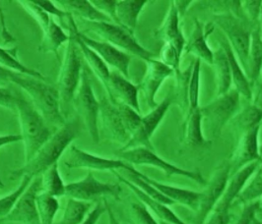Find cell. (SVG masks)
<instances>
[{
	"mask_svg": "<svg viewBox=\"0 0 262 224\" xmlns=\"http://www.w3.org/2000/svg\"><path fill=\"white\" fill-rule=\"evenodd\" d=\"M180 15L174 5H170L169 13L162 27L156 32V37L164 40L165 43H170L180 55L184 52L185 40L179 23Z\"/></svg>",
	"mask_w": 262,
	"mask_h": 224,
	"instance_id": "23",
	"label": "cell"
},
{
	"mask_svg": "<svg viewBox=\"0 0 262 224\" xmlns=\"http://www.w3.org/2000/svg\"><path fill=\"white\" fill-rule=\"evenodd\" d=\"M194 29L188 41L184 45V51L186 53H192L196 55L198 59H203L209 64H213V53L210 49L206 36L203 33V28L201 24L195 20Z\"/></svg>",
	"mask_w": 262,
	"mask_h": 224,
	"instance_id": "31",
	"label": "cell"
},
{
	"mask_svg": "<svg viewBox=\"0 0 262 224\" xmlns=\"http://www.w3.org/2000/svg\"><path fill=\"white\" fill-rule=\"evenodd\" d=\"M230 179V163L223 162L214 173L206 189L201 192V198L197 207L195 224H203L210 213L222 198Z\"/></svg>",
	"mask_w": 262,
	"mask_h": 224,
	"instance_id": "11",
	"label": "cell"
},
{
	"mask_svg": "<svg viewBox=\"0 0 262 224\" xmlns=\"http://www.w3.org/2000/svg\"><path fill=\"white\" fill-rule=\"evenodd\" d=\"M70 36L66 35L62 28L52 18L48 28L42 31V40L39 45V51L42 53H54L56 57L59 58L58 49L63 43L68 42Z\"/></svg>",
	"mask_w": 262,
	"mask_h": 224,
	"instance_id": "30",
	"label": "cell"
},
{
	"mask_svg": "<svg viewBox=\"0 0 262 224\" xmlns=\"http://www.w3.org/2000/svg\"><path fill=\"white\" fill-rule=\"evenodd\" d=\"M146 0H121L117 2V25L134 34L139 14L143 9Z\"/></svg>",
	"mask_w": 262,
	"mask_h": 224,
	"instance_id": "26",
	"label": "cell"
},
{
	"mask_svg": "<svg viewBox=\"0 0 262 224\" xmlns=\"http://www.w3.org/2000/svg\"><path fill=\"white\" fill-rule=\"evenodd\" d=\"M107 98L113 104L125 105L140 113L138 101V87L133 85L118 72L111 73L108 82Z\"/></svg>",
	"mask_w": 262,
	"mask_h": 224,
	"instance_id": "20",
	"label": "cell"
},
{
	"mask_svg": "<svg viewBox=\"0 0 262 224\" xmlns=\"http://www.w3.org/2000/svg\"><path fill=\"white\" fill-rule=\"evenodd\" d=\"M64 8L67 13L75 14L79 16L83 21L86 22H107L112 23L113 21L100 10H98L91 1L88 0H59L55 1Z\"/></svg>",
	"mask_w": 262,
	"mask_h": 224,
	"instance_id": "25",
	"label": "cell"
},
{
	"mask_svg": "<svg viewBox=\"0 0 262 224\" xmlns=\"http://www.w3.org/2000/svg\"><path fill=\"white\" fill-rule=\"evenodd\" d=\"M262 111L254 106H249L241 110L232 118V123L238 138L256 126L261 125Z\"/></svg>",
	"mask_w": 262,
	"mask_h": 224,
	"instance_id": "33",
	"label": "cell"
},
{
	"mask_svg": "<svg viewBox=\"0 0 262 224\" xmlns=\"http://www.w3.org/2000/svg\"><path fill=\"white\" fill-rule=\"evenodd\" d=\"M242 5L244 12L249 16L252 21H257L261 16L262 1H246Z\"/></svg>",
	"mask_w": 262,
	"mask_h": 224,
	"instance_id": "46",
	"label": "cell"
},
{
	"mask_svg": "<svg viewBox=\"0 0 262 224\" xmlns=\"http://www.w3.org/2000/svg\"><path fill=\"white\" fill-rule=\"evenodd\" d=\"M260 208H262V201H260Z\"/></svg>",
	"mask_w": 262,
	"mask_h": 224,
	"instance_id": "57",
	"label": "cell"
},
{
	"mask_svg": "<svg viewBox=\"0 0 262 224\" xmlns=\"http://www.w3.org/2000/svg\"><path fill=\"white\" fill-rule=\"evenodd\" d=\"M73 104L84 119V123L86 124L93 142L98 144L100 142V101H98L95 96L89 77V69L86 65H83L81 79L73 99Z\"/></svg>",
	"mask_w": 262,
	"mask_h": 224,
	"instance_id": "6",
	"label": "cell"
},
{
	"mask_svg": "<svg viewBox=\"0 0 262 224\" xmlns=\"http://www.w3.org/2000/svg\"><path fill=\"white\" fill-rule=\"evenodd\" d=\"M159 224H170L169 222H165V221H161V220H158Z\"/></svg>",
	"mask_w": 262,
	"mask_h": 224,
	"instance_id": "55",
	"label": "cell"
},
{
	"mask_svg": "<svg viewBox=\"0 0 262 224\" xmlns=\"http://www.w3.org/2000/svg\"><path fill=\"white\" fill-rule=\"evenodd\" d=\"M121 191L122 189L119 184L101 182L95 178L92 171H89L83 179L66 184V196L90 203L106 196L119 200Z\"/></svg>",
	"mask_w": 262,
	"mask_h": 224,
	"instance_id": "10",
	"label": "cell"
},
{
	"mask_svg": "<svg viewBox=\"0 0 262 224\" xmlns=\"http://www.w3.org/2000/svg\"><path fill=\"white\" fill-rule=\"evenodd\" d=\"M11 83L20 87L31 96V103L48 124L59 128L66 124V117L61 112L59 93L56 88L46 83V81L20 73L14 77Z\"/></svg>",
	"mask_w": 262,
	"mask_h": 224,
	"instance_id": "2",
	"label": "cell"
},
{
	"mask_svg": "<svg viewBox=\"0 0 262 224\" xmlns=\"http://www.w3.org/2000/svg\"><path fill=\"white\" fill-rule=\"evenodd\" d=\"M86 24L90 32L100 36L104 41L118 47V49L121 48L132 53L146 62L153 59L154 53L144 48L134 38V34L124 28L107 22H86Z\"/></svg>",
	"mask_w": 262,
	"mask_h": 224,
	"instance_id": "7",
	"label": "cell"
},
{
	"mask_svg": "<svg viewBox=\"0 0 262 224\" xmlns=\"http://www.w3.org/2000/svg\"><path fill=\"white\" fill-rule=\"evenodd\" d=\"M33 177L31 176H23L21 179V182L16 190H14L12 193L9 195L0 198V220L3 219L6 215L10 213V211L13 210L17 201L22 196V194L25 192L28 186L32 182Z\"/></svg>",
	"mask_w": 262,
	"mask_h": 224,
	"instance_id": "38",
	"label": "cell"
},
{
	"mask_svg": "<svg viewBox=\"0 0 262 224\" xmlns=\"http://www.w3.org/2000/svg\"><path fill=\"white\" fill-rule=\"evenodd\" d=\"M41 191V177L36 176L28 186L25 192L17 201L13 210L3 219L4 222L21 224H41L37 209V196Z\"/></svg>",
	"mask_w": 262,
	"mask_h": 224,
	"instance_id": "14",
	"label": "cell"
},
{
	"mask_svg": "<svg viewBox=\"0 0 262 224\" xmlns=\"http://www.w3.org/2000/svg\"><path fill=\"white\" fill-rule=\"evenodd\" d=\"M115 172L116 176L119 179V181L121 183L126 185L131 191L137 196V198L142 202V204L144 205L145 207L157 216L158 220L169 222L170 224H187L186 222H184L183 219H181L173 211H171L169 208V206L159 203L157 201L148 197L144 192H142L138 187H136L133 183H131L129 180H127L126 178H124L123 176H121L117 172Z\"/></svg>",
	"mask_w": 262,
	"mask_h": 224,
	"instance_id": "21",
	"label": "cell"
},
{
	"mask_svg": "<svg viewBox=\"0 0 262 224\" xmlns=\"http://www.w3.org/2000/svg\"><path fill=\"white\" fill-rule=\"evenodd\" d=\"M105 212H106L105 204L104 203L102 204L101 202H99L96 204V206L93 209H91V211H89V213L87 214V216L81 224H97L100 217Z\"/></svg>",
	"mask_w": 262,
	"mask_h": 224,
	"instance_id": "47",
	"label": "cell"
},
{
	"mask_svg": "<svg viewBox=\"0 0 262 224\" xmlns=\"http://www.w3.org/2000/svg\"><path fill=\"white\" fill-rule=\"evenodd\" d=\"M259 154H260V160L262 161V145L259 146Z\"/></svg>",
	"mask_w": 262,
	"mask_h": 224,
	"instance_id": "54",
	"label": "cell"
},
{
	"mask_svg": "<svg viewBox=\"0 0 262 224\" xmlns=\"http://www.w3.org/2000/svg\"><path fill=\"white\" fill-rule=\"evenodd\" d=\"M22 141V138L20 135H3L0 136V147L4 145L13 144Z\"/></svg>",
	"mask_w": 262,
	"mask_h": 224,
	"instance_id": "50",
	"label": "cell"
},
{
	"mask_svg": "<svg viewBox=\"0 0 262 224\" xmlns=\"http://www.w3.org/2000/svg\"><path fill=\"white\" fill-rule=\"evenodd\" d=\"M238 106L239 93L233 90L209 105L200 107L203 134L206 133L210 138L218 137L224 126L235 116Z\"/></svg>",
	"mask_w": 262,
	"mask_h": 224,
	"instance_id": "5",
	"label": "cell"
},
{
	"mask_svg": "<svg viewBox=\"0 0 262 224\" xmlns=\"http://www.w3.org/2000/svg\"><path fill=\"white\" fill-rule=\"evenodd\" d=\"M118 159L130 164V165H148L160 168L168 175H180L185 178H189L200 185H206L207 182L201 176L200 173L185 170L180 168L165 159L157 156L154 151L146 147H135L129 150H120L118 152Z\"/></svg>",
	"mask_w": 262,
	"mask_h": 224,
	"instance_id": "8",
	"label": "cell"
},
{
	"mask_svg": "<svg viewBox=\"0 0 262 224\" xmlns=\"http://www.w3.org/2000/svg\"><path fill=\"white\" fill-rule=\"evenodd\" d=\"M260 209V201H255L245 205L239 215L232 224H252L257 211Z\"/></svg>",
	"mask_w": 262,
	"mask_h": 224,
	"instance_id": "42",
	"label": "cell"
},
{
	"mask_svg": "<svg viewBox=\"0 0 262 224\" xmlns=\"http://www.w3.org/2000/svg\"><path fill=\"white\" fill-rule=\"evenodd\" d=\"M104 204H105L106 212H107V215H108V224H120V222L118 220V218L116 217L115 212L113 211L111 206L108 205V203L106 202L105 198H104Z\"/></svg>",
	"mask_w": 262,
	"mask_h": 224,
	"instance_id": "52",
	"label": "cell"
},
{
	"mask_svg": "<svg viewBox=\"0 0 262 224\" xmlns=\"http://www.w3.org/2000/svg\"><path fill=\"white\" fill-rule=\"evenodd\" d=\"M82 130L80 119L73 118L66 122L49 141L39 148L37 155L25 163L22 167L10 173V179H22L23 176L36 177L41 175L53 164L58 163V159L66 148L78 137Z\"/></svg>",
	"mask_w": 262,
	"mask_h": 224,
	"instance_id": "1",
	"label": "cell"
},
{
	"mask_svg": "<svg viewBox=\"0 0 262 224\" xmlns=\"http://www.w3.org/2000/svg\"><path fill=\"white\" fill-rule=\"evenodd\" d=\"M126 179L129 180L131 183H133L136 187H138L142 192H144L148 197L157 201L159 203L165 204L167 206H170V205L173 204L169 198L165 197L154 186L149 184L147 181H145L143 178H141L138 175V171L136 169H134L133 171L129 172L128 178H126Z\"/></svg>",
	"mask_w": 262,
	"mask_h": 224,
	"instance_id": "39",
	"label": "cell"
},
{
	"mask_svg": "<svg viewBox=\"0 0 262 224\" xmlns=\"http://www.w3.org/2000/svg\"><path fill=\"white\" fill-rule=\"evenodd\" d=\"M170 105V98H165L160 105L153 108L147 115L143 116L136 131L131 136L128 143L121 150H129L135 147H146L154 151L151 138L156 131L161 121L164 118Z\"/></svg>",
	"mask_w": 262,
	"mask_h": 224,
	"instance_id": "16",
	"label": "cell"
},
{
	"mask_svg": "<svg viewBox=\"0 0 262 224\" xmlns=\"http://www.w3.org/2000/svg\"><path fill=\"white\" fill-rule=\"evenodd\" d=\"M37 209L41 224H54V218L59 210L57 198L40 191L37 196Z\"/></svg>",
	"mask_w": 262,
	"mask_h": 224,
	"instance_id": "37",
	"label": "cell"
},
{
	"mask_svg": "<svg viewBox=\"0 0 262 224\" xmlns=\"http://www.w3.org/2000/svg\"><path fill=\"white\" fill-rule=\"evenodd\" d=\"M231 214L230 211H213L203 224H230Z\"/></svg>",
	"mask_w": 262,
	"mask_h": 224,
	"instance_id": "48",
	"label": "cell"
},
{
	"mask_svg": "<svg viewBox=\"0 0 262 224\" xmlns=\"http://www.w3.org/2000/svg\"><path fill=\"white\" fill-rule=\"evenodd\" d=\"M215 66L217 83H218V95L221 96L230 92L232 84L231 68L228 56L223 47L213 53V64Z\"/></svg>",
	"mask_w": 262,
	"mask_h": 224,
	"instance_id": "32",
	"label": "cell"
},
{
	"mask_svg": "<svg viewBox=\"0 0 262 224\" xmlns=\"http://www.w3.org/2000/svg\"><path fill=\"white\" fill-rule=\"evenodd\" d=\"M17 74V72L0 65V85H6L8 83H11Z\"/></svg>",
	"mask_w": 262,
	"mask_h": 224,
	"instance_id": "49",
	"label": "cell"
},
{
	"mask_svg": "<svg viewBox=\"0 0 262 224\" xmlns=\"http://www.w3.org/2000/svg\"><path fill=\"white\" fill-rule=\"evenodd\" d=\"M117 2L116 0H92L93 5L106 15L115 24L117 23Z\"/></svg>",
	"mask_w": 262,
	"mask_h": 224,
	"instance_id": "43",
	"label": "cell"
},
{
	"mask_svg": "<svg viewBox=\"0 0 262 224\" xmlns=\"http://www.w3.org/2000/svg\"><path fill=\"white\" fill-rule=\"evenodd\" d=\"M0 224H2V221H1V220H0Z\"/></svg>",
	"mask_w": 262,
	"mask_h": 224,
	"instance_id": "58",
	"label": "cell"
},
{
	"mask_svg": "<svg viewBox=\"0 0 262 224\" xmlns=\"http://www.w3.org/2000/svg\"><path fill=\"white\" fill-rule=\"evenodd\" d=\"M260 74H262V67H261V72H260Z\"/></svg>",
	"mask_w": 262,
	"mask_h": 224,
	"instance_id": "59",
	"label": "cell"
},
{
	"mask_svg": "<svg viewBox=\"0 0 262 224\" xmlns=\"http://www.w3.org/2000/svg\"><path fill=\"white\" fill-rule=\"evenodd\" d=\"M223 48L226 52V54L229 59L230 63V68H231V75H232V82L234 83L236 87V91L239 94L244 95L248 99L252 98V91H251V86L249 83V79L243 69L241 66L239 62L236 59V55L231 48L230 43L228 42L227 39H224Z\"/></svg>",
	"mask_w": 262,
	"mask_h": 224,
	"instance_id": "28",
	"label": "cell"
},
{
	"mask_svg": "<svg viewBox=\"0 0 262 224\" xmlns=\"http://www.w3.org/2000/svg\"><path fill=\"white\" fill-rule=\"evenodd\" d=\"M131 216L134 224H159V221L143 204H132Z\"/></svg>",
	"mask_w": 262,
	"mask_h": 224,
	"instance_id": "41",
	"label": "cell"
},
{
	"mask_svg": "<svg viewBox=\"0 0 262 224\" xmlns=\"http://www.w3.org/2000/svg\"><path fill=\"white\" fill-rule=\"evenodd\" d=\"M138 175L141 178H143L149 184L154 186L165 197L169 198L173 204L178 203L196 211L199 200L201 198V192H194L191 190L174 187L171 185L163 184L154 179H151L150 177L146 176L141 172L138 171Z\"/></svg>",
	"mask_w": 262,
	"mask_h": 224,
	"instance_id": "22",
	"label": "cell"
},
{
	"mask_svg": "<svg viewBox=\"0 0 262 224\" xmlns=\"http://www.w3.org/2000/svg\"><path fill=\"white\" fill-rule=\"evenodd\" d=\"M252 224H262V221H260L259 219H257L256 216H255L254 219H253V221H252Z\"/></svg>",
	"mask_w": 262,
	"mask_h": 224,
	"instance_id": "53",
	"label": "cell"
},
{
	"mask_svg": "<svg viewBox=\"0 0 262 224\" xmlns=\"http://www.w3.org/2000/svg\"><path fill=\"white\" fill-rule=\"evenodd\" d=\"M0 65L15 71L17 73L27 75L36 79L41 80V81H46L43 75L39 73V71L25 66L20 62L17 56L16 47H12V48L0 47Z\"/></svg>",
	"mask_w": 262,
	"mask_h": 224,
	"instance_id": "34",
	"label": "cell"
},
{
	"mask_svg": "<svg viewBox=\"0 0 262 224\" xmlns=\"http://www.w3.org/2000/svg\"><path fill=\"white\" fill-rule=\"evenodd\" d=\"M99 123H101L102 131L110 141L125 145L130 140V132L118 104H113L107 96L100 101Z\"/></svg>",
	"mask_w": 262,
	"mask_h": 224,
	"instance_id": "13",
	"label": "cell"
},
{
	"mask_svg": "<svg viewBox=\"0 0 262 224\" xmlns=\"http://www.w3.org/2000/svg\"><path fill=\"white\" fill-rule=\"evenodd\" d=\"M199 74H200V59H196L194 65L192 66V71L188 84L187 91V112L198 108V98H199Z\"/></svg>",
	"mask_w": 262,
	"mask_h": 224,
	"instance_id": "40",
	"label": "cell"
},
{
	"mask_svg": "<svg viewBox=\"0 0 262 224\" xmlns=\"http://www.w3.org/2000/svg\"><path fill=\"white\" fill-rule=\"evenodd\" d=\"M69 36L70 39L67 42L64 57L61 62L56 88L59 93L61 112L64 117L67 116L70 105L73 103L83 69L81 53L75 37L72 33Z\"/></svg>",
	"mask_w": 262,
	"mask_h": 224,
	"instance_id": "4",
	"label": "cell"
},
{
	"mask_svg": "<svg viewBox=\"0 0 262 224\" xmlns=\"http://www.w3.org/2000/svg\"><path fill=\"white\" fill-rule=\"evenodd\" d=\"M173 70L171 68L160 60L151 59L147 62V71L143 81L138 86V90L143 93L149 107L155 108L158 106L155 102V95L162 83L170 76Z\"/></svg>",
	"mask_w": 262,
	"mask_h": 224,
	"instance_id": "18",
	"label": "cell"
},
{
	"mask_svg": "<svg viewBox=\"0 0 262 224\" xmlns=\"http://www.w3.org/2000/svg\"><path fill=\"white\" fill-rule=\"evenodd\" d=\"M41 191L52 195L55 198L66 196V184L60 175L58 163L53 164L41 175Z\"/></svg>",
	"mask_w": 262,
	"mask_h": 224,
	"instance_id": "35",
	"label": "cell"
},
{
	"mask_svg": "<svg viewBox=\"0 0 262 224\" xmlns=\"http://www.w3.org/2000/svg\"><path fill=\"white\" fill-rule=\"evenodd\" d=\"M70 29H71V33L75 37V40L78 44L81 55L84 57V60L86 61L87 68L92 71L93 73L95 74V76L103 84L105 92H107L108 91V82H110V77H111V73H112L108 69V66L105 64V61L93 51L92 48H90L88 45H86L82 40L79 39L73 30V27L71 25V23H70Z\"/></svg>",
	"mask_w": 262,
	"mask_h": 224,
	"instance_id": "24",
	"label": "cell"
},
{
	"mask_svg": "<svg viewBox=\"0 0 262 224\" xmlns=\"http://www.w3.org/2000/svg\"><path fill=\"white\" fill-rule=\"evenodd\" d=\"M0 106L16 111L17 92H13L8 88L0 87Z\"/></svg>",
	"mask_w": 262,
	"mask_h": 224,
	"instance_id": "44",
	"label": "cell"
},
{
	"mask_svg": "<svg viewBox=\"0 0 262 224\" xmlns=\"http://www.w3.org/2000/svg\"><path fill=\"white\" fill-rule=\"evenodd\" d=\"M73 27V30L80 40H82L86 45L92 48L95 53H97L104 61L107 66L114 67L120 73L123 77L127 78L129 75V63H130V56L127 53H123L122 51L118 49V47L100 40H94L92 38L86 36L83 33H80L77 30V25L74 23L72 15L68 13L67 17Z\"/></svg>",
	"mask_w": 262,
	"mask_h": 224,
	"instance_id": "15",
	"label": "cell"
},
{
	"mask_svg": "<svg viewBox=\"0 0 262 224\" xmlns=\"http://www.w3.org/2000/svg\"><path fill=\"white\" fill-rule=\"evenodd\" d=\"M262 67V38L260 27H256L255 30L251 32L250 47H249V60L247 75L249 79L250 86L255 83L260 76Z\"/></svg>",
	"mask_w": 262,
	"mask_h": 224,
	"instance_id": "29",
	"label": "cell"
},
{
	"mask_svg": "<svg viewBox=\"0 0 262 224\" xmlns=\"http://www.w3.org/2000/svg\"><path fill=\"white\" fill-rule=\"evenodd\" d=\"M34 1L39 7H40L43 11H46L49 15L50 14L54 15L55 17H57L59 19L68 17V13L66 12L64 10L59 9L58 7H56L53 1H50V0H34Z\"/></svg>",
	"mask_w": 262,
	"mask_h": 224,
	"instance_id": "45",
	"label": "cell"
},
{
	"mask_svg": "<svg viewBox=\"0 0 262 224\" xmlns=\"http://www.w3.org/2000/svg\"><path fill=\"white\" fill-rule=\"evenodd\" d=\"M91 209V203L68 198L63 215L56 224H81Z\"/></svg>",
	"mask_w": 262,
	"mask_h": 224,
	"instance_id": "36",
	"label": "cell"
},
{
	"mask_svg": "<svg viewBox=\"0 0 262 224\" xmlns=\"http://www.w3.org/2000/svg\"><path fill=\"white\" fill-rule=\"evenodd\" d=\"M69 154L64 160L67 168L70 169H88L96 171H116L118 169H124L128 172L133 171L135 168L122 161L121 159H111L102 158L96 155L83 151L76 145H70Z\"/></svg>",
	"mask_w": 262,
	"mask_h": 224,
	"instance_id": "12",
	"label": "cell"
},
{
	"mask_svg": "<svg viewBox=\"0 0 262 224\" xmlns=\"http://www.w3.org/2000/svg\"><path fill=\"white\" fill-rule=\"evenodd\" d=\"M252 106H255L258 108L260 111H262V83L257 87V90L254 94V97H252Z\"/></svg>",
	"mask_w": 262,
	"mask_h": 224,
	"instance_id": "51",
	"label": "cell"
},
{
	"mask_svg": "<svg viewBox=\"0 0 262 224\" xmlns=\"http://www.w3.org/2000/svg\"><path fill=\"white\" fill-rule=\"evenodd\" d=\"M261 160L253 161L239 169L238 171L230 176L229 182L226 187L222 198L218 202L216 207L213 211H230L231 207L233 206L234 202L236 201L238 195L242 193L246 185L248 184L252 175L257 170L258 166L260 165Z\"/></svg>",
	"mask_w": 262,
	"mask_h": 224,
	"instance_id": "19",
	"label": "cell"
},
{
	"mask_svg": "<svg viewBox=\"0 0 262 224\" xmlns=\"http://www.w3.org/2000/svg\"><path fill=\"white\" fill-rule=\"evenodd\" d=\"M21 138L25 147V163L37 155L39 148L52 137L51 130L42 116L31 102L17 92V106Z\"/></svg>",
	"mask_w": 262,
	"mask_h": 224,
	"instance_id": "3",
	"label": "cell"
},
{
	"mask_svg": "<svg viewBox=\"0 0 262 224\" xmlns=\"http://www.w3.org/2000/svg\"><path fill=\"white\" fill-rule=\"evenodd\" d=\"M3 187V184H2V182H1V179H0V188H2Z\"/></svg>",
	"mask_w": 262,
	"mask_h": 224,
	"instance_id": "56",
	"label": "cell"
},
{
	"mask_svg": "<svg viewBox=\"0 0 262 224\" xmlns=\"http://www.w3.org/2000/svg\"><path fill=\"white\" fill-rule=\"evenodd\" d=\"M215 22L223 30L237 61L247 72L251 33L237 18L231 14L216 16Z\"/></svg>",
	"mask_w": 262,
	"mask_h": 224,
	"instance_id": "9",
	"label": "cell"
},
{
	"mask_svg": "<svg viewBox=\"0 0 262 224\" xmlns=\"http://www.w3.org/2000/svg\"><path fill=\"white\" fill-rule=\"evenodd\" d=\"M184 137L186 144L192 146H205L210 143L203 134L200 107L187 112L184 123Z\"/></svg>",
	"mask_w": 262,
	"mask_h": 224,
	"instance_id": "27",
	"label": "cell"
},
{
	"mask_svg": "<svg viewBox=\"0 0 262 224\" xmlns=\"http://www.w3.org/2000/svg\"><path fill=\"white\" fill-rule=\"evenodd\" d=\"M261 16H262V9H261Z\"/></svg>",
	"mask_w": 262,
	"mask_h": 224,
	"instance_id": "60",
	"label": "cell"
},
{
	"mask_svg": "<svg viewBox=\"0 0 262 224\" xmlns=\"http://www.w3.org/2000/svg\"><path fill=\"white\" fill-rule=\"evenodd\" d=\"M261 125L254 127L238 138L235 152L230 159V176L253 161L260 160L259 134Z\"/></svg>",
	"mask_w": 262,
	"mask_h": 224,
	"instance_id": "17",
	"label": "cell"
}]
</instances>
